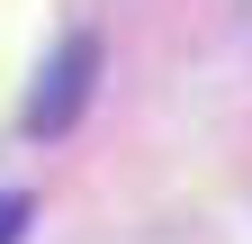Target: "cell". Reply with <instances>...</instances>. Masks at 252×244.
Returning a JSON list of instances; mask_svg holds the SVG:
<instances>
[{
  "instance_id": "6da1fadb",
  "label": "cell",
  "mask_w": 252,
  "mask_h": 244,
  "mask_svg": "<svg viewBox=\"0 0 252 244\" xmlns=\"http://www.w3.org/2000/svg\"><path fill=\"white\" fill-rule=\"evenodd\" d=\"M90 81H99V37H63V54L45 64V81H36V100H27V136H63L81 118V100H90Z\"/></svg>"
},
{
  "instance_id": "7a4b0ae2",
  "label": "cell",
  "mask_w": 252,
  "mask_h": 244,
  "mask_svg": "<svg viewBox=\"0 0 252 244\" xmlns=\"http://www.w3.org/2000/svg\"><path fill=\"white\" fill-rule=\"evenodd\" d=\"M18 235H27V199H18V190H0V244H18Z\"/></svg>"
}]
</instances>
